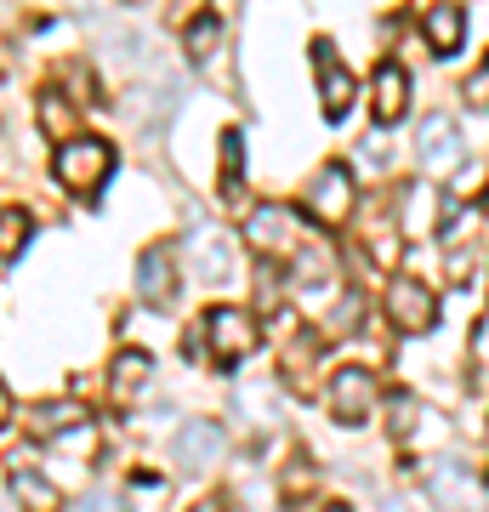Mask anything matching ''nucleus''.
<instances>
[{"label": "nucleus", "instance_id": "f257e3e1", "mask_svg": "<svg viewBox=\"0 0 489 512\" xmlns=\"http://www.w3.org/2000/svg\"><path fill=\"white\" fill-rule=\"evenodd\" d=\"M245 239H251L262 256H290V274L296 279H325L330 274V251H319L308 234V222L296 217L290 205H256L245 217Z\"/></svg>", "mask_w": 489, "mask_h": 512}, {"label": "nucleus", "instance_id": "f03ea898", "mask_svg": "<svg viewBox=\"0 0 489 512\" xmlns=\"http://www.w3.org/2000/svg\"><path fill=\"white\" fill-rule=\"evenodd\" d=\"M57 183L69 188V194H97V188L109 183L114 171V148L103 143V137H69V143L57 148Z\"/></svg>", "mask_w": 489, "mask_h": 512}, {"label": "nucleus", "instance_id": "7ed1b4c3", "mask_svg": "<svg viewBox=\"0 0 489 512\" xmlns=\"http://www.w3.org/2000/svg\"><path fill=\"white\" fill-rule=\"evenodd\" d=\"M353 205H359V188H353V171L347 165L330 160L319 177L308 183V217L325 222V228H336V222L353 217Z\"/></svg>", "mask_w": 489, "mask_h": 512}, {"label": "nucleus", "instance_id": "20e7f679", "mask_svg": "<svg viewBox=\"0 0 489 512\" xmlns=\"http://www.w3.org/2000/svg\"><path fill=\"white\" fill-rule=\"evenodd\" d=\"M325 399H330V416L353 427V421H364V416H370V404H376V376H370V370H359V365H347V370H336V376H330Z\"/></svg>", "mask_w": 489, "mask_h": 512}, {"label": "nucleus", "instance_id": "39448f33", "mask_svg": "<svg viewBox=\"0 0 489 512\" xmlns=\"http://www.w3.org/2000/svg\"><path fill=\"white\" fill-rule=\"evenodd\" d=\"M387 319L399 330H433V319H438V302H433V291L421 285V279H393L387 285Z\"/></svg>", "mask_w": 489, "mask_h": 512}, {"label": "nucleus", "instance_id": "423d86ee", "mask_svg": "<svg viewBox=\"0 0 489 512\" xmlns=\"http://www.w3.org/2000/svg\"><path fill=\"white\" fill-rule=\"evenodd\" d=\"M205 336L217 359H245L256 348V319L245 308H211L205 313Z\"/></svg>", "mask_w": 489, "mask_h": 512}, {"label": "nucleus", "instance_id": "0eeeda50", "mask_svg": "<svg viewBox=\"0 0 489 512\" xmlns=\"http://www.w3.org/2000/svg\"><path fill=\"white\" fill-rule=\"evenodd\" d=\"M370 114H376V126H399L410 114V74L399 63H381L370 74Z\"/></svg>", "mask_w": 489, "mask_h": 512}, {"label": "nucleus", "instance_id": "6e6552de", "mask_svg": "<svg viewBox=\"0 0 489 512\" xmlns=\"http://www.w3.org/2000/svg\"><path fill=\"white\" fill-rule=\"evenodd\" d=\"M137 291H143L148 308H171V296H177V256H171V245L143 251V262H137Z\"/></svg>", "mask_w": 489, "mask_h": 512}, {"label": "nucleus", "instance_id": "1a4fd4ad", "mask_svg": "<svg viewBox=\"0 0 489 512\" xmlns=\"http://www.w3.org/2000/svg\"><path fill=\"white\" fill-rule=\"evenodd\" d=\"M313 63H319V103H325L330 120H342V114L353 109V74L336 63V46H330V40L313 46Z\"/></svg>", "mask_w": 489, "mask_h": 512}, {"label": "nucleus", "instance_id": "9d476101", "mask_svg": "<svg viewBox=\"0 0 489 512\" xmlns=\"http://www.w3.org/2000/svg\"><path fill=\"white\" fill-rule=\"evenodd\" d=\"M416 154L433 177H450L455 165H461V131H455L450 120H427V126L416 131Z\"/></svg>", "mask_w": 489, "mask_h": 512}, {"label": "nucleus", "instance_id": "9b49d317", "mask_svg": "<svg viewBox=\"0 0 489 512\" xmlns=\"http://www.w3.org/2000/svg\"><path fill=\"white\" fill-rule=\"evenodd\" d=\"M217 456H222V427L217 421H188V427L177 433V461L188 467V473H205Z\"/></svg>", "mask_w": 489, "mask_h": 512}, {"label": "nucleus", "instance_id": "f8f14e48", "mask_svg": "<svg viewBox=\"0 0 489 512\" xmlns=\"http://www.w3.org/2000/svg\"><path fill=\"white\" fill-rule=\"evenodd\" d=\"M12 495H18L23 512H63V495H57V484L46 473H35L29 461H18L12 467Z\"/></svg>", "mask_w": 489, "mask_h": 512}, {"label": "nucleus", "instance_id": "ddd939ff", "mask_svg": "<svg viewBox=\"0 0 489 512\" xmlns=\"http://www.w3.org/2000/svg\"><path fill=\"white\" fill-rule=\"evenodd\" d=\"M461 40H467V12H461L455 0L433 6V12H427V46H433L438 57H450V52H461Z\"/></svg>", "mask_w": 489, "mask_h": 512}, {"label": "nucleus", "instance_id": "4468645a", "mask_svg": "<svg viewBox=\"0 0 489 512\" xmlns=\"http://www.w3.org/2000/svg\"><path fill=\"white\" fill-rule=\"evenodd\" d=\"M137 382H148V353H120V359H114V399L126 404V399H137Z\"/></svg>", "mask_w": 489, "mask_h": 512}, {"label": "nucleus", "instance_id": "2eb2a0df", "mask_svg": "<svg viewBox=\"0 0 489 512\" xmlns=\"http://www.w3.org/2000/svg\"><path fill=\"white\" fill-rule=\"evenodd\" d=\"M40 126L52 131V137H63V143L74 137V109L63 92H40Z\"/></svg>", "mask_w": 489, "mask_h": 512}, {"label": "nucleus", "instance_id": "dca6fc26", "mask_svg": "<svg viewBox=\"0 0 489 512\" xmlns=\"http://www.w3.org/2000/svg\"><path fill=\"white\" fill-rule=\"evenodd\" d=\"M29 234H35L29 211H0V256H6V262H12V256H23Z\"/></svg>", "mask_w": 489, "mask_h": 512}, {"label": "nucleus", "instance_id": "f3484780", "mask_svg": "<svg viewBox=\"0 0 489 512\" xmlns=\"http://www.w3.org/2000/svg\"><path fill=\"white\" fill-rule=\"evenodd\" d=\"M245 183V143L239 131H222V194H239Z\"/></svg>", "mask_w": 489, "mask_h": 512}, {"label": "nucleus", "instance_id": "a211bd4d", "mask_svg": "<svg viewBox=\"0 0 489 512\" xmlns=\"http://www.w3.org/2000/svg\"><path fill=\"white\" fill-rule=\"evenodd\" d=\"M80 421H86V404H74V399L40 404V410H35V427H40V433H63V427H80Z\"/></svg>", "mask_w": 489, "mask_h": 512}, {"label": "nucleus", "instance_id": "6ab92c4d", "mask_svg": "<svg viewBox=\"0 0 489 512\" xmlns=\"http://www.w3.org/2000/svg\"><path fill=\"white\" fill-rule=\"evenodd\" d=\"M217 40H222V23L217 18H194L188 29H182V46H188V57H194V63L217 52Z\"/></svg>", "mask_w": 489, "mask_h": 512}, {"label": "nucleus", "instance_id": "aec40b11", "mask_svg": "<svg viewBox=\"0 0 489 512\" xmlns=\"http://www.w3.org/2000/svg\"><path fill=\"white\" fill-rule=\"evenodd\" d=\"M194 245H200V274H205V279H222V274H228V262H222V234H200Z\"/></svg>", "mask_w": 489, "mask_h": 512}, {"label": "nucleus", "instance_id": "412c9836", "mask_svg": "<svg viewBox=\"0 0 489 512\" xmlns=\"http://www.w3.org/2000/svg\"><path fill=\"white\" fill-rule=\"evenodd\" d=\"M461 103H467V109H489V63L467 74V86H461Z\"/></svg>", "mask_w": 489, "mask_h": 512}, {"label": "nucleus", "instance_id": "4be33fe9", "mask_svg": "<svg viewBox=\"0 0 489 512\" xmlns=\"http://www.w3.org/2000/svg\"><path fill=\"white\" fill-rule=\"evenodd\" d=\"M410 416H416V404H410V399H393V433H404V427H410Z\"/></svg>", "mask_w": 489, "mask_h": 512}, {"label": "nucleus", "instance_id": "5701e85b", "mask_svg": "<svg viewBox=\"0 0 489 512\" xmlns=\"http://www.w3.org/2000/svg\"><path fill=\"white\" fill-rule=\"evenodd\" d=\"M194 512H222V501H200V507H194Z\"/></svg>", "mask_w": 489, "mask_h": 512}, {"label": "nucleus", "instance_id": "b1692460", "mask_svg": "<svg viewBox=\"0 0 489 512\" xmlns=\"http://www.w3.org/2000/svg\"><path fill=\"white\" fill-rule=\"evenodd\" d=\"M325 512H353V507H325Z\"/></svg>", "mask_w": 489, "mask_h": 512}]
</instances>
